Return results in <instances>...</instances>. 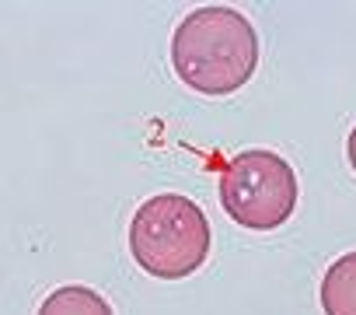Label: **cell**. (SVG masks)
Masks as SVG:
<instances>
[{
  "instance_id": "1",
  "label": "cell",
  "mask_w": 356,
  "mask_h": 315,
  "mask_svg": "<svg viewBox=\"0 0 356 315\" xmlns=\"http://www.w3.org/2000/svg\"><path fill=\"white\" fill-rule=\"evenodd\" d=\"M259 67L255 25L224 4L189 11L171 36V70L189 91L224 98L241 91Z\"/></svg>"
},
{
  "instance_id": "4",
  "label": "cell",
  "mask_w": 356,
  "mask_h": 315,
  "mask_svg": "<svg viewBox=\"0 0 356 315\" xmlns=\"http://www.w3.org/2000/svg\"><path fill=\"white\" fill-rule=\"evenodd\" d=\"M321 312L356 315V252L339 256L321 277Z\"/></svg>"
},
{
  "instance_id": "3",
  "label": "cell",
  "mask_w": 356,
  "mask_h": 315,
  "mask_svg": "<svg viewBox=\"0 0 356 315\" xmlns=\"http://www.w3.org/2000/svg\"><path fill=\"white\" fill-rule=\"evenodd\" d=\"M220 207L245 231H276L300 200L293 165L269 147H245L220 169Z\"/></svg>"
},
{
  "instance_id": "2",
  "label": "cell",
  "mask_w": 356,
  "mask_h": 315,
  "mask_svg": "<svg viewBox=\"0 0 356 315\" xmlns=\"http://www.w3.org/2000/svg\"><path fill=\"white\" fill-rule=\"evenodd\" d=\"M213 228L186 193H157L129 221V256L157 280H182L210 259Z\"/></svg>"
},
{
  "instance_id": "6",
  "label": "cell",
  "mask_w": 356,
  "mask_h": 315,
  "mask_svg": "<svg viewBox=\"0 0 356 315\" xmlns=\"http://www.w3.org/2000/svg\"><path fill=\"white\" fill-rule=\"evenodd\" d=\"M346 154H349V165H353V172H356V126H353L349 137H346Z\"/></svg>"
},
{
  "instance_id": "5",
  "label": "cell",
  "mask_w": 356,
  "mask_h": 315,
  "mask_svg": "<svg viewBox=\"0 0 356 315\" xmlns=\"http://www.w3.org/2000/svg\"><path fill=\"white\" fill-rule=\"evenodd\" d=\"M35 315H115V312L105 301V294H98L95 287L63 284V287H56L42 298Z\"/></svg>"
}]
</instances>
